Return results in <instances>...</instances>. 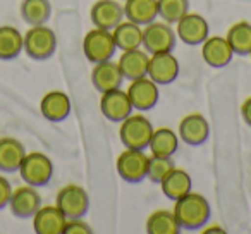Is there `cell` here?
<instances>
[{"mask_svg": "<svg viewBox=\"0 0 251 234\" xmlns=\"http://www.w3.org/2000/svg\"><path fill=\"white\" fill-rule=\"evenodd\" d=\"M115 47L119 50H133L143 47V26L129 21V19H122L114 29H112Z\"/></svg>", "mask_w": 251, "mask_h": 234, "instance_id": "44dd1931", "label": "cell"}, {"mask_svg": "<svg viewBox=\"0 0 251 234\" xmlns=\"http://www.w3.org/2000/svg\"><path fill=\"white\" fill-rule=\"evenodd\" d=\"M210 28L203 16L188 12L176 23V36H179L182 43L191 47H198L208 38Z\"/></svg>", "mask_w": 251, "mask_h": 234, "instance_id": "9c48e42d", "label": "cell"}, {"mask_svg": "<svg viewBox=\"0 0 251 234\" xmlns=\"http://www.w3.org/2000/svg\"><path fill=\"white\" fill-rule=\"evenodd\" d=\"M90 224L84 222L83 219H67L66 227H64V234H91Z\"/></svg>", "mask_w": 251, "mask_h": 234, "instance_id": "1f68e13d", "label": "cell"}, {"mask_svg": "<svg viewBox=\"0 0 251 234\" xmlns=\"http://www.w3.org/2000/svg\"><path fill=\"white\" fill-rule=\"evenodd\" d=\"M158 18L167 25H176L189 12V0H157Z\"/></svg>", "mask_w": 251, "mask_h": 234, "instance_id": "f546056e", "label": "cell"}, {"mask_svg": "<svg viewBox=\"0 0 251 234\" xmlns=\"http://www.w3.org/2000/svg\"><path fill=\"white\" fill-rule=\"evenodd\" d=\"M55 205L67 219H83L90 208V196L83 186L66 184L57 193Z\"/></svg>", "mask_w": 251, "mask_h": 234, "instance_id": "5b68a950", "label": "cell"}, {"mask_svg": "<svg viewBox=\"0 0 251 234\" xmlns=\"http://www.w3.org/2000/svg\"><path fill=\"white\" fill-rule=\"evenodd\" d=\"M115 50H117V47H115L112 31H108V29L93 28L84 35L83 52L91 64L110 60Z\"/></svg>", "mask_w": 251, "mask_h": 234, "instance_id": "8992f818", "label": "cell"}, {"mask_svg": "<svg viewBox=\"0 0 251 234\" xmlns=\"http://www.w3.org/2000/svg\"><path fill=\"white\" fill-rule=\"evenodd\" d=\"M177 136L181 141H184L189 147H200L203 145L210 136V126L205 115L193 112V114L184 115L179 123Z\"/></svg>", "mask_w": 251, "mask_h": 234, "instance_id": "4fadbf2b", "label": "cell"}, {"mask_svg": "<svg viewBox=\"0 0 251 234\" xmlns=\"http://www.w3.org/2000/svg\"><path fill=\"white\" fill-rule=\"evenodd\" d=\"M148 60H150V53L147 50L133 49V50H124L122 55L119 57L117 66L121 69V74L124 79H138V78L147 76L148 73Z\"/></svg>", "mask_w": 251, "mask_h": 234, "instance_id": "d6986e66", "label": "cell"}, {"mask_svg": "<svg viewBox=\"0 0 251 234\" xmlns=\"http://www.w3.org/2000/svg\"><path fill=\"white\" fill-rule=\"evenodd\" d=\"M234 55H250L251 52V23L239 21L229 28L226 35Z\"/></svg>", "mask_w": 251, "mask_h": 234, "instance_id": "f1b7e54d", "label": "cell"}, {"mask_svg": "<svg viewBox=\"0 0 251 234\" xmlns=\"http://www.w3.org/2000/svg\"><path fill=\"white\" fill-rule=\"evenodd\" d=\"M26 150L16 138H0V171L18 172Z\"/></svg>", "mask_w": 251, "mask_h": 234, "instance_id": "cb8c5ba5", "label": "cell"}, {"mask_svg": "<svg viewBox=\"0 0 251 234\" xmlns=\"http://www.w3.org/2000/svg\"><path fill=\"white\" fill-rule=\"evenodd\" d=\"M241 115H243L244 123L251 128V97H248L241 105Z\"/></svg>", "mask_w": 251, "mask_h": 234, "instance_id": "836d02e7", "label": "cell"}, {"mask_svg": "<svg viewBox=\"0 0 251 234\" xmlns=\"http://www.w3.org/2000/svg\"><path fill=\"white\" fill-rule=\"evenodd\" d=\"M19 12L26 25L40 26L50 19L52 5H50V0H23Z\"/></svg>", "mask_w": 251, "mask_h": 234, "instance_id": "4316f807", "label": "cell"}, {"mask_svg": "<svg viewBox=\"0 0 251 234\" xmlns=\"http://www.w3.org/2000/svg\"><path fill=\"white\" fill-rule=\"evenodd\" d=\"M31 219L36 234H64L67 222V217L57 205H42Z\"/></svg>", "mask_w": 251, "mask_h": 234, "instance_id": "2e32d148", "label": "cell"}, {"mask_svg": "<svg viewBox=\"0 0 251 234\" xmlns=\"http://www.w3.org/2000/svg\"><path fill=\"white\" fill-rule=\"evenodd\" d=\"M90 18L95 28L112 31L124 19V7L117 0H97L90 11Z\"/></svg>", "mask_w": 251, "mask_h": 234, "instance_id": "9a60e30c", "label": "cell"}, {"mask_svg": "<svg viewBox=\"0 0 251 234\" xmlns=\"http://www.w3.org/2000/svg\"><path fill=\"white\" fill-rule=\"evenodd\" d=\"M160 188H162V193H164L169 200L176 202L177 198H181V196L188 195V193L191 191V188H193L191 176H189L184 169L172 167L171 171L167 172V176L160 181Z\"/></svg>", "mask_w": 251, "mask_h": 234, "instance_id": "7402d4cb", "label": "cell"}, {"mask_svg": "<svg viewBox=\"0 0 251 234\" xmlns=\"http://www.w3.org/2000/svg\"><path fill=\"white\" fill-rule=\"evenodd\" d=\"M179 60L172 55V52H162L150 55L148 60V73L147 76L153 79L155 83L160 84H171L172 81L177 79L179 76Z\"/></svg>", "mask_w": 251, "mask_h": 234, "instance_id": "5bb4252c", "label": "cell"}, {"mask_svg": "<svg viewBox=\"0 0 251 234\" xmlns=\"http://www.w3.org/2000/svg\"><path fill=\"white\" fill-rule=\"evenodd\" d=\"M23 33L11 25L0 26V60H14L23 52Z\"/></svg>", "mask_w": 251, "mask_h": 234, "instance_id": "484cf974", "label": "cell"}, {"mask_svg": "<svg viewBox=\"0 0 251 234\" xmlns=\"http://www.w3.org/2000/svg\"><path fill=\"white\" fill-rule=\"evenodd\" d=\"M205 233H224V229H222V227H206V229H205Z\"/></svg>", "mask_w": 251, "mask_h": 234, "instance_id": "e575fe53", "label": "cell"}, {"mask_svg": "<svg viewBox=\"0 0 251 234\" xmlns=\"http://www.w3.org/2000/svg\"><path fill=\"white\" fill-rule=\"evenodd\" d=\"M201 57L210 67L220 69V67L229 66L234 57V52L226 36L208 35V38L201 43Z\"/></svg>", "mask_w": 251, "mask_h": 234, "instance_id": "e0dca14e", "label": "cell"}, {"mask_svg": "<svg viewBox=\"0 0 251 234\" xmlns=\"http://www.w3.org/2000/svg\"><path fill=\"white\" fill-rule=\"evenodd\" d=\"M181 231V226L171 210H155L147 219L148 234H179Z\"/></svg>", "mask_w": 251, "mask_h": 234, "instance_id": "83f0119b", "label": "cell"}, {"mask_svg": "<svg viewBox=\"0 0 251 234\" xmlns=\"http://www.w3.org/2000/svg\"><path fill=\"white\" fill-rule=\"evenodd\" d=\"M100 110L101 114L112 123H121L127 115L133 114V104H131L127 91L115 88V90L105 91L100 98Z\"/></svg>", "mask_w": 251, "mask_h": 234, "instance_id": "8fae6325", "label": "cell"}, {"mask_svg": "<svg viewBox=\"0 0 251 234\" xmlns=\"http://www.w3.org/2000/svg\"><path fill=\"white\" fill-rule=\"evenodd\" d=\"M126 91H127V97H129L131 104H133V108H136L140 112L151 110L158 104V98H160L158 84L148 76L133 79Z\"/></svg>", "mask_w": 251, "mask_h": 234, "instance_id": "30bf717a", "label": "cell"}, {"mask_svg": "<svg viewBox=\"0 0 251 234\" xmlns=\"http://www.w3.org/2000/svg\"><path fill=\"white\" fill-rule=\"evenodd\" d=\"M122 79L124 78L121 74V69H119L117 62L112 59L103 60V62H97L93 71H91V83H93V86L100 93L121 88Z\"/></svg>", "mask_w": 251, "mask_h": 234, "instance_id": "ffe728a7", "label": "cell"}, {"mask_svg": "<svg viewBox=\"0 0 251 234\" xmlns=\"http://www.w3.org/2000/svg\"><path fill=\"white\" fill-rule=\"evenodd\" d=\"M155 128L151 126L150 119L143 114H131L124 121H121L119 138L126 148L145 150L150 145V138Z\"/></svg>", "mask_w": 251, "mask_h": 234, "instance_id": "7a4b0ae2", "label": "cell"}, {"mask_svg": "<svg viewBox=\"0 0 251 234\" xmlns=\"http://www.w3.org/2000/svg\"><path fill=\"white\" fill-rule=\"evenodd\" d=\"M148 148H150L151 155H157V157H172L179 148L177 133H174L171 128L153 130Z\"/></svg>", "mask_w": 251, "mask_h": 234, "instance_id": "d4e9b609", "label": "cell"}, {"mask_svg": "<svg viewBox=\"0 0 251 234\" xmlns=\"http://www.w3.org/2000/svg\"><path fill=\"white\" fill-rule=\"evenodd\" d=\"M124 18L136 23L140 26H147L158 18L157 0H124Z\"/></svg>", "mask_w": 251, "mask_h": 234, "instance_id": "603a6c76", "label": "cell"}, {"mask_svg": "<svg viewBox=\"0 0 251 234\" xmlns=\"http://www.w3.org/2000/svg\"><path fill=\"white\" fill-rule=\"evenodd\" d=\"M40 112L50 123L66 121L71 114V98L67 93L60 90H53L43 95L40 102Z\"/></svg>", "mask_w": 251, "mask_h": 234, "instance_id": "ac0fdd59", "label": "cell"}, {"mask_svg": "<svg viewBox=\"0 0 251 234\" xmlns=\"http://www.w3.org/2000/svg\"><path fill=\"white\" fill-rule=\"evenodd\" d=\"M174 167V162L171 157H157L151 155L148 157V171H147V179H150L155 184H160L162 179L167 176V172Z\"/></svg>", "mask_w": 251, "mask_h": 234, "instance_id": "4dcf8cb0", "label": "cell"}, {"mask_svg": "<svg viewBox=\"0 0 251 234\" xmlns=\"http://www.w3.org/2000/svg\"><path fill=\"white\" fill-rule=\"evenodd\" d=\"M12 195V186L9 182L7 178L0 174V210H4L5 207H9V200Z\"/></svg>", "mask_w": 251, "mask_h": 234, "instance_id": "d6a6232c", "label": "cell"}, {"mask_svg": "<svg viewBox=\"0 0 251 234\" xmlns=\"http://www.w3.org/2000/svg\"><path fill=\"white\" fill-rule=\"evenodd\" d=\"M250 57H251V52H250Z\"/></svg>", "mask_w": 251, "mask_h": 234, "instance_id": "d590c367", "label": "cell"}, {"mask_svg": "<svg viewBox=\"0 0 251 234\" xmlns=\"http://www.w3.org/2000/svg\"><path fill=\"white\" fill-rule=\"evenodd\" d=\"M23 40H25L23 42V50L33 60H47L55 53L57 36L53 33V29H50L45 25L31 26L23 35Z\"/></svg>", "mask_w": 251, "mask_h": 234, "instance_id": "3957f363", "label": "cell"}, {"mask_svg": "<svg viewBox=\"0 0 251 234\" xmlns=\"http://www.w3.org/2000/svg\"><path fill=\"white\" fill-rule=\"evenodd\" d=\"M174 215L177 219L181 229L186 231H196L206 226L210 220V203L203 195L189 191L188 195L181 196L176 200L174 205Z\"/></svg>", "mask_w": 251, "mask_h": 234, "instance_id": "6da1fadb", "label": "cell"}, {"mask_svg": "<svg viewBox=\"0 0 251 234\" xmlns=\"http://www.w3.org/2000/svg\"><path fill=\"white\" fill-rule=\"evenodd\" d=\"M40 207H42V196L36 191L35 186L25 184L12 189L11 200H9V208H11L14 217H18V219H31Z\"/></svg>", "mask_w": 251, "mask_h": 234, "instance_id": "7c38bea8", "label": "cell"}, {"mask_svg": "<svg viewBox=\"0 0 251 234\" xmlns=\"http://www.w3.org/2000/svg\"><path fill=\"white\" fill-rule=\"evenodd\" d=\"M148 171V155L145 150L126 148L117 157V172L126 182L136 184L147 179Z\"/></svg>", "mask_w": 251, "mask_h": 234, "instance_id": "ba28073f", "label": "cell"}, {"mask_svg": "<svg viewBox=\"0 0 251 234\" xmlns=\"http://www.w3.org/2000/svg\"><path fill=\"white\" fill-rule=\"evenodd\" d=\"M18 172L21 174V179L26 184L42 188V186L49 184L50 179H52L53 164L50 160V157H47L45 154L31 152V154L25 155Z\"/></svg>", "mask_w": 251, "mask_h": 234, "instance_id": "277c9868", "label": "cell"}, {"mask_svg": "<svg viewBox=\"0 0 251 234\" xmlns=\"http://www.w3.org/2000/svg\"><path fill=\"white\" fill-rule=\"evenodd\" d=\"M176 47V31L165 21H157L143 26V49L150 55L172 52Z\"/></svg>", "mask_w": 251, "mask_h": 234, "instance_id": "52a82bcc", "label": "cell"}]
</instances>
